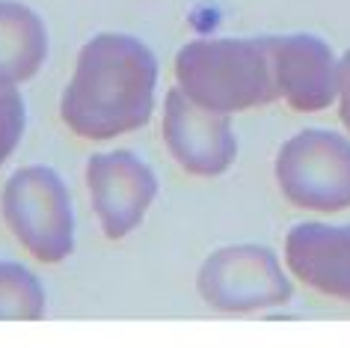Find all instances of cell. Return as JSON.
Segmentation results:
<instances>
[{
    "label": "cell",
    "mask_w": 350,
    "mask_h": 348,
    "mask_svg": "<svg viewBox=\"0 0 350 348\" xmlns=\"http://www.w3.org/2000/svg\"><path fill=\"white\" fill-rule=\"evenodd\" d=\"M45 316V289L21 262H0V321H36Z\"/></svg>",
    "instance_id": "cell-11"
},
{
    "label": "cell",
    "mask_w": 350,
    "mask_h": 348,
    "mask_svg": "<svg viewBox=\"0 0 350 348\" xmlns=\"http://www.w3.org/2000/svg\"><path fill=\"white\" fill-rule=\"evenodd\" d=\"M175 81L193 104L211 113H243L276 101L265 39H193L175 54Z\"/></svg>",
    "instance_id": "cell-2"
},
{
    "label": "cell",
    "mask_w": 350,
    "mask_h": 348,
    "mask_svg": "<svg viewBox=\"0 0 350 348\" xmlns=\"http://www.w3.org/2000/svg\"><path fill=\"white\" fill-rule=\"evenodd\" d=\"M154 90V51L125 33H98L77 54L59 113L83 140H110L152 119Z\"/></svg>",
    "instance_id": "cell-1"
},
{
    "label": "cell",
    "mask_w": 350,
    "mask_h": 348,
    "mask_svg": "<svg viewBox=\"0 0 350 348\" xmlns=\"http://www.w3.org/2000/svg\"><path fill=\"white\" fill-rule=\"evenodd\" d=\"M27 128V108L12 81L0 77V164L15 152Z\"/></svg>",
    "instance_id": "cell-12"
},
{
    "label": "cell",
    "mask_w": 350,
    "mask_h": 348,
    "mask_svg": "<svg viewBox=\"0 0 350 348\" xmlns=\"http://www.w3.org/2000/svg\"><path fill=\"white\" fill-rule=\"evenodd\" d=\"M338 123L345 125V132L350 134V48L341 54V84H338Z\"/></svg>",
    "instance_id": "cell-13"
},
{
    "label": "cell",
    "mask_w": 350,
    "mask_h": 348,
    "mask_svg": "<svg viewBox=\"0 0 350 348\" xmlns=\"http://www.w3.org/2000/svg\"><path fill=\"white\" fill-rule=\"evenodd\" d=\"M202 301L217 312L247 316V312L279 310L294 298V283L273 247L229 245L214 250L196 274Z\"/></svg>",
    "instance_id": "cell-5"
},
{
    "label": "cell",
    "mask_w": 350,
    "mask_h": 348,
    "mask_svg": "<svg viewBox=\"0 0 350 348\" xmlns=\"http://www.w3.org/2000/svg\"><path fill=\"white\" fill-rule=\"evenodd\" d=\"M270 54L276 92L297 113H323L338 101L341 54L314 33L261 36Z\"/></svg>",
    "instance_id": "cell-6"
},
{
    "label": "cell",
    "mask_w": 350,
    "mask_h": 348,
    "mask_svg": "<svg viewBox=\"0 0 350 348\" xmlns=\"http://www.w3.org/2000/svg\"><path fill=\"white\" fill-rule=\"evenodd\" d=\"M10 232L39 262L57 265L75 253V208L66 182L45 164L15 170L0 194Z\"/></svg>",
    "instance_id": "cell-4"
},
{
    "label": "cell",
    "mask_w": 350,
    "mask_h": 348,
    "mask_svg": "<svg viewBox=\"0 0 350 348\" xmlns=\"http://www.w3.org/2000/svg\"><path fill=\"white\" fill-rule=\"evenodd\" d=\"M48 30L30 6L0 0V77L24 84L45 66Z\"/></svg>",
    "instance_id": "cell-10"
},
{
    "label": "cell",
    "mask_w": 350,
    "mask_h": 348,
    "mask_svg": "<svg viewBox=\"0 0 350 348\" xmlns=\"http://www.w3.org/2000/svg\"><path fill=\"white\" fill-rule=\"evenodd\" d=\"M163 143L185 173L199 179L223 176L238 161L232 116L199 108L175 86L163 101Z\"/></svg>",
    "instance_id": "cell-7"
},
{
    "label": "cell",
    "mask_w": 350,
    "mask_h": 348,
    "mask_svg": "<svg viewBox=\"0 0 350 348\" xmlns=\"http://www.w3.org/2000/svg\"><path fill=\"white\" fill-rule=\"evenodd\" d=\"M276 185L294 208L338 214L350 208V134L336 128H300L279 146Z\"/></svg>",
    "instance_id": "cell-3"
},
{
    "label": "cell",
    "mask_w": 350,
    "mask_h": 348,
    "mask_svg": "<svg viewBox=\"0 0 350 348\" xmlns=\"http://www.w3.org/2000/svg\"><path fill=\"white\" fill-rule=\"evenodd\" d=\"M92 208L104 236L119 241L131 236L157 197V176L139 155L113 149L92 155L86 164Z\"/></svg>",
    "instance_id": "cell-8"
},
{
    "label": "cell",
    "mask_w": 350,
    "mask_h": 348,
    "mask_svg": "<svg viewBox=\"0 0 350 348\" xmlns=\"http://www.w3.org/2000/svg\"><path fill=\"white\" fill-rule=\"evenodd\" d=\"M282 259L297 283L350 303V223L300 221L285 232Z\"/></svg>",
    "instance_id": "cell-9"
}]
</instances>
